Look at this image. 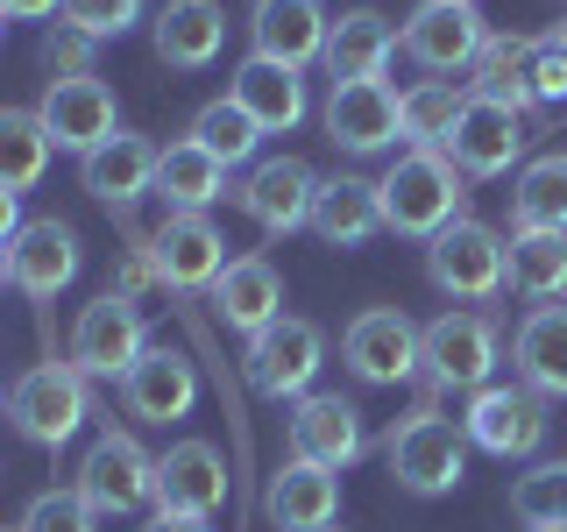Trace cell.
Segmentation results:
<instances>
[{"label":"cell","instance_id":"35","mask_svg":"<svg viewBox=\"0 0 567 532\" xmlns=\"http://www.w3.org/2000/svg\"><path fill=\"white\" fill-rule=\"evenodd\" d=\"M511 291L525 298H567V235H546V227H525L511 235Z\"/></svg>","mask_w":567,"mask_h":532},{"label":"cell","instance_id":"17","mask_svg":"<svg viewBox=\"0 0 567 532\" xmlns=\"http://www.w3.org/2000/svg\"><path fill=\"white\" fill-rule=\"evenodd\" d=\"M518 156H525V114L468 93V106H461V121L447 135V164L461 177H504Z\"/></svg>","mask_w":567,"mask_h":532},{"label":"cell","instance_id":"8","mask_svg":"<svg viewBox=\"0 0 567 532\" xmlns=\"http://www.w3.org/2000/svg\"><path fill=\"white\" fill-rule=\"evenodd\" d=\"M142 348H150V319L128 291H100L71 327V369L93 383H121L142 362Z\"/></svg>","mask_w":567,"mask_h":532},{"label":"cell","instance_id":"5","mask_svg":"<svg viewBox=\"0 0 567 532\" xmlns=\"http://www.w3.org/2000/svg\"><path fill=\"white\" fill-rule=\"evenodd\" d=\"M71 490H79L100 519H128V511L156 504V454H142V440L128 433V426L106 419L93 433V448H85L79 483H71Z\"/></svg>","mask_w":567,"mask_h":532},{"label":"cell","instance_id":"25","mask_svg":"<svg viewBox=\"0 0 567 532\" xmlns=\"http://www.w3.org/2000/svg\"><path fill=\"white\" fill-rule=\"evenodd\" d=\"M156 142L150 135H128L121 129L114 142H100V150H85L79 156V185L93 192L100 206H135L142 192H156Z\"/></svg>","mask_w":567,"mask_h":532},{"label":"cell","instance_id":"13","mask_svg":"<svg viewBox=\"0 0 567 532\" xmlns=\"http://www.w3.org/2000/svg\"><path fill=\"white\" fill-rule=\"evenodd\" d=\"M341 362L362 383H412L419 377V327L398 306H369L348 319L341 334Z\"/></svg>","mask_w":567,"mask_h":532},{"label":"cell","instance_id":"34","mask_svg":"<svg viewBox=\"0 0 567 532\" xmlns=\"http://www.w3.org/2000/svg\"><path fill=\"white\" fill-rule=\"evenodd\" d=\"M461 106H468V93H454L447 79H425V85H412V93H398V129H404L412 150H440V156H447V135H454Z\"/></svg>","mask_w":567,"mask_h":532},{"label":"cell","instance_id":"32","mask_svg":"<svg viewBox=\"0 0 567 532\" xmlns=\"http://www.w3.org/2000/svg\"><path fill=\"white\" fill-rule=\"evenodd\" d=\"M511 227H546V235H567V150L532 156L511 185Z\"/></svg>","mask_w":567,"mask_h":532},{"label":"cell","instance_id":"41","mask_svg":"<svg viewBox=\"0 0 567 532\" xmlns=\"http://www.w3.org/2000/svg\"><path fill=\"white\" fill-rule=\"evenodd\" d=\"M532 100H539V106H567V58H560L554 29L532 35Z\"/></svg>","mask_w":567,"mask_h":532},{"label":"cell","instance_id":"37","mask_svg":"<svg viewBox=\"0 0 567 532\" xmlns=\"http://www.w3.org/2000/svg\"><path fill=\"white\" fill-rule=\"evenodd\" d=\"M511 519L518 525H560L567 532V461H539L511 483Z\"/></svg>","mask_w":567,"mask_h":532},{"label":"cell","instance_id":"3","mask_svg":"<svg viewBox=\"0 0 567 532\" xmlns=\"http://www.w3.org/2000/svg\"><path fill=\"white\" fill-rule=\"evenodd\" d=\"M8 419L29 448H64L93 419V377H79L71 362H35L8 383Z\"/></svg>","mask_w":567,"mask_h":532},{"label":"cell","instance_id":"31","mask_svg":"<svg viewBox=\"0 0 567 532\" xmlns=\"http://www.w3.org/2000/svg\"><path fill=\"white\" fill-rule=\"evenodd\" d=\"M468 85L475 100H496V106H518V114H532V35H489L483 50H475L468 64Z\"/></svg>","mask_w":567,"mask_h":532},{"label":"cell","instance_id":"21","mask_svg":"<svg viewBox=\"0 0 567 532\" xmlns=\"http://www.w3.org/2000/svg\"><path fill=\"white\" fill-rule=\"evenodd\" d=\"M227 504V461L213 440H177L156 454V511H185V519H213Z\"/></svg>","mask_w":567,"mask_h":532},{"label":"cell","instance_id":"24","mask_svg":"<svg viewBox=\"0 0 567 532\" xmlns=\"http://www.w3.org/2000/svg\"><path fill=\"white\" fill-rule=\"evenodd\" d=\"M150 43L171 71H206L227 43V8L220 0H164L150 22Z\"/></svg>","mask_w":567,"mask_h":532},{"label":"cell","instance_id":"1","mask_svg":"<svg viewBox=\"0 0 567 532\" xmlns=\"http://www.w3.org/2000/svg\"><path fill=\"white\" fill-rule=\"evenodd\" d=\"M383 469L412 497H447L468 475V433L440 412V398H419V412H404L383 433Z\"/></svg>","mask_w":567,"mask_h":532},{"label":"cell","instance_id":"38","mask_svg":"<svg viewBox=\"0 0 567 532\" xmlns=\"http://www.w3.org/2000/svg\"><path fill=\"white\" fill-rule=\"evenodd\" d=\"M14 532H100V511L79 490H43V497H29Z\"/></svg>","mask_w":567,"mask_h":532},{"label":"cell","instance_id":"20","mask_svg":"<svg viewBox=\"0 0 567 532\" xmlns=\"http://www.w3.org/2000/svg\"><path fill=\"white\" fill-rule=\"evenodd\" d=\"M327 29H333V14L319 8V0H256V8H248V43H256V58L291 64V71L327 58Z\"/></svg>","mask_w":567,"mask_h":532},{"label":"cell","instance_id":"19","mask_svg":"<svg viewBox=\"0 0 567 532\" xmlns=\"http://www.w3.org/2000/svg\"><path fill=\"white\" fill-rule=\"evenodd\" d=\"M199 405V369L177 348H142V362L121 377V412L142 426H177Z\"/></svg>","mask_w":567,"mask_h":532},{"label":"cell","instance_id":"36","mask_svg":"<svg viewBox=\"0 0 567 532\" xmlns=\"http://www.w3.org/2000/svg\"><path fill=\"white\" fill-rule=\"evenodd\" d=\"M185 135L199 142L206 156H220L227 171H235V164H248V156H256V142H262V129L241 114L235 100H206L199 114H192V129H185Z\"/></svg>","mask_w":567,"mask_h":532},{"label":"cell","instance_id":"48","mask_svg":"<svg viewBox=\"0 0 567 532\" xmlns=\"http://www.w3.org/2000/svg\"><path fill=\"white\" fill-rule=\"evenodd\" d=\"M0 412H8V398H0Z\"/></svg>","mask_w":567,"mask_h":532},{"label":"cell","instance_id":"42","mask_svg":"<svg viewBox=\"0 0 567 532\" xmlns=\"http://www.w3.org/2000/svg\"><path fill=\"white\" fill-rule=\"evenodd\" d=\"M8 22H43V14H64V0H0Z\"/></svg>","mask_w":567,"mask_h":532},{"label":"cell","instance_id":"30","mask_svg":"<svg viewBox=\"0 0 567 532\" xmlns=\"http://www.w3.org/2000/svg\"><path fill=\"white\" fill-rule=\"evenodd\" d=\"M156 200L171 213H206L213 200H227V164L220 156H206L199 142H171L164 156H156Z\"/></svg>","mask_w":567,"mask_h":532},{"label":"cell","instance_id":"12","mask_svg":"<svg viewBox=\"0 0 567 532\" xmlns=\"http://www.w3.org/2000/svg\"><path fill=\"white\" fill-rule=\"evenodd\" d=\"M227 242L213 227V213H164V227L150 235V270L171 291H213V277L227 270Z\"/></svg>","mask_w":567,"mask_h":532},{"label":"cell","instance_id":"6","mask_svg":"<svg viewBox=\"0 0 567 532\" xmlns=\"http://www.w3.org/2000/svg\"><path fill=\"white\" fill-rule=\"evenodd\" d=\"M496 319L489 313H440L433 327H419V377H425V398L440 390H483L489 369H496Z\"/></svg>","mask_w":567,"mask_h":532},{"label":"cell","instance_id":"7","mask_svg":"<svg viewBox=\"0 0 567 532\" xmlns=\"http://www.w3.org/2000/svg\"><path fill=\"white\" fill-rule=\"evenodd\" d=\"M319 362H327V334L312 327V319H298V313H284L277 327H262V334H248V348H241V369H248V390L256 398H306L312 377H319Z\"/></svg>","mask_w":567,"mask_h":532},{"label":"cell","instance_id":"26","mask_svg":"<svg viewBox=\"0 0 567 532\" xmlns=\"http://www.w3.org/2000/svg\"><path fill=\"white\" fill-rule=\"evenodd\" d=\"M213 313L235 334H262L284 319V277L270 256H235L220 277H213Z\"/></svg>","mask_w":567,"mask_h":532},{"label":"cell","instance_id":"11","mask_svg":"<svg viewBox=\"0 0 567 532\" xmlns=\"http://www.w3.org/2000/svg\"><path fill=\"white\" fill-rule=\"evenodd\" d=\"M284 433H291V461H312V469H354L369 448L362 433V412L341 398V390H306V398L291 405V419H284Z\"/></svg>","mask_w":567,"mask_h":532},{"label":"cell","instance_id":"18","mask_svg":"<svg viewBox=\"0 0 567 532\" xmlns=\"http://www.w3.org/2000/svg\"><path fill=\"white\" fill-rule=\"evenodd\" d=\"M79 277V235H71V221H58V213H35V221H22V235L8 242V284L22 298H58L64 284Z\"/></svg>","mask_w":567,"mask_h":532},{"label":"cell","instance_id":"29","mask_svg":"<svg viewBox=\"0 0 567 532\" xmlns=\"http://www.w3.org/2000/svg\"><path fill=\"white\" fill-rule=\"evenodd\" d=\"M390 58H398V29H390L377 8H348V14H333L327 58L319 64L333 71V85H348V79H383Z\"/></svg>","mask_w":567,"mask_h":532},{"label":"cell","instance_id":"40","mask_svg":"<svg viewBox=\"0 0 567 532\" xmlns=\"http://www.w3.org/2000/svg\"><path fill=\"white\" fill-rule=\"evenodd\" d=\"M93 50L100 43L85 29H71V22H58V29L43 35V64L58 71V79H100V71H93Z\"/></svg>","mask_w":567,"mask_h":532},{"label":"cell","instance_id":"47","mask_svg":"<svg viewBox=\"0 0 567 532\" xmlns=\"http://www.w3.org/2000/svg\"><path fill=\"white\" fill-rule=\"evenodd\" d=\"M0 35H8V8H0Z\"/></svg>","mask_w":567,"mask_h":532},{"label":"cell","instance_id":"22","mask_svg":"<svg viewBox=\"0 0 567 532\" xmlns=\"http://www.w3.org/2000/svg\"><path fill=\"white\" fill-rule=\"evenodd\" d=\"M262 519L277 532H327L341 519V475L312 469V461H284L270 483H262Z\"/></svg>","mask_w":567,"mask_h":532},{"label":"cell","instance_id":"9","mask_svg":"<svg viewBox=\"0 0 567 532\" xmlns=\"http://www.w3.org/2000/svg\"><path fill=\"white\" fill-rule=\"evenodd\" d=\"M546 398L532 383H483L468 390V419H461V433H468V448H483L496 461H518V454H539L546 448Z\"/></svg>","mask_w":567,"mask_h":532},{"label":"cell","instance_id":"23","mask_svg":"<svg viewBox=\"0 0 567 532\" xmlns=\"http://www.w3.org/2000/svg\"><path fill=\"white\" fill-rule=\"evenodd\" d=\"M227 100H235L262 135H291L298 121H306V106H312V100H306V79H298L291 64L256 58V50L235 64V79H227Z\"/></svg>","mask_w":567,"mask_h":532},{"label":"cell","instance_id":"46","mask_svg":"<svg viewBox=\"0 0 567 532\" xmlns=\"http://www.w3.org/2000/svg\"><path fill=\"white\" fill-rule=\"evenodd\" d=\"M525 532H560V525H525Z\"/></svg>","mask_w":567,"mask_h":532},{"label":"cell","instance_id":"4","mask_svg":"<svg viewBox=\"0 0 567 532\" xmlns=\"http://www.w3.org/2000/svg\"><path fill=\"white\" fill-rule=\"evenodd\" d=\"M425 277L447 298H461V306H483V298H496L511 284V242L496 235L489 221H468V213H461L454 227H440V235L425 242Z\"/></svg>","mask_w":567,"mask_h":532},{"label":"cell","instance_id":"28","mask_svg":"<svg viewBox=\"0 0 567 532\" xmlns=\"http://www.w3.org/2000/svg\"><path fill=\"white\" fill-rule=\"evenodd\" d=\"M511 369H518V383H532L539 398H567V306L560 298H546V306H532L518 319V334H511Z\"/></svg>","mask_w":567,"mask_h":532},{"label":"cell","instance_id":"2","mask_svg":"<svg viewBox=\"0 0 567 532\" xmlns=\"http://www.w3.org/2000/svg\"><path fill=\"white\" fill-rule=\"evenodd\" d=\"M377 200H383V227H390V235L433 242L440 227L461 221V206H468V177H461L440 150H404L398 164L377 177Z\"/></svg>","mask_w":567,"mask_h":532},{"label":"cell","instance_id":"16","mask_svg":"<svg viewBox=\"0 0 567 532\" xmlns=\"http://www.w3.org/2000/svg\"><path fill=\"white\" fill-rule=\"evenodd\" d=\"M35 114H43V129L58 150H100V142L121 135V100L106 79H50L43 100H35Z\"/></svg>","mask_w":567,"mask_h":532},{"label":"cell","instance_id":"27","mask_svg":"<svg viewBox=\"0 0 567 532\" xmlns=\"http://www.w3.org/2000/svg\"><path fill=\"white\" fill-rule=\"evenodd\" d=\"M312 235L327 248H362L383 235V200H377V177H319V200H312Z\"/></svg>","mask_w":567,"mask_h":532},{"label":"cell","instance_id":"15","mask_svg":"<svg viewBox=\"0 0 567 532\" xmlns=\"http://www.w3.org/2000/svg\"><path fill=\"white\" fill-rule=\"evenodd\" d=\"M241 213L262 227L270 242L298 235V227H312V200H319V171L306 164V156H270V164L248 171V185L235 192Z\"/></svg>","mask_w":567,"mask_h":532},{"label":"cell","instance_id":"33","mask_svg":"<svg viewBox=\"0 0 567 532\" xmlns=\"http://www.w3.org/2000/svg\"><path fill=\"white\" fill-rule=\"evenodd\" d=\"M50 129H43V114L35 106H0V192H22L35 185V177L50 171Z\"/></svg>","mask_w":567,"mask_h":532},{"label":"cell","instance_id":"39","mask_svg":"<svg viewBox=\"0 0 567 532\" xmlns=\"http://www.w3.org/2000/svg\"><path fill=\"white\" fill-rule=\"evenodd\" d=\"M142 8H150V0H64V22L85 29L93 43H106V35H128L142 22Z\"/></svg>","mask_w":567,"mask_h":532},{"label":"cell","instance_id":"45","mask_svg":"<svg viewBox=\"0 0 567 532\" xmlns=\"http://www.w3.org/2000/svg\"><path fill=\"white\" fill-rule=\"evenodd\" d=\"M0 284H8V242H0Z\"/></svg>","mask_w":567,"mask_h":532},{"label":"cell","instance_id":"44","mask_svg":"<svg viewBox=\"0 0 567 532\" xmlns=\"http://www.w3.org/2000/svg\"><path fill=\"white\" fill-rule=\"evenodd\" d=\"M554 43H560V58H567V22H560V29H554Z\"/></svg>","mask_w":567,"mask_h":532},{"label":"cell","instance_id":"43","mask_svg":"<svg viewBox=\"0 0 567 532\" xmlns=\"http://www.w3.org/2000/svg\"><path fill=\"white\" fill-rule=\"evenodd\" d=\"M142 532H213V519H185V511H156Z\"/></svg>","mask_w":567,"mask_h":532},{"label":"cell","instance_id":"49","mask_svg":"<svg viewBox=\"0 0 567 532\" xmlns=\"http://www.w3.org/2000/svg\"><path fill=\"white\" fill-rule=\"evenodd\" d=\"M327 532H333V525H327Z\"/></svg>","mask_w":567,"mask_h":532},{"label":"cell","instance_id":"10","mask_svg":"<svg viewBox=\"0 0 567 532\" xmlns=\"http://www.w3.org/2000/svg\"><path fill=\"white\" fill-rule=\"evenodd\" d=\"M483 43H489V29H483V8H475V0H419L398 29V50L419 71H433V79L468 71Z\"/></svg>","mask_w":567,"mask_h":532},{"label":"cell","instance_id":"14","mask_svg":"<svg viewBox=\"0 0 567 532\" xmlns=\"http://www.w3.org/2000/svg\"><path fill=\"white\" fill-rule=\"evenodd\" d=\"M319 129H327V142H333V150H348V156H377V150H390V142H404L398 93H390L383 79L333 85L327 106H319Z\"/></svg>","mask_w":567,"mask_h":532}]
</instances>
